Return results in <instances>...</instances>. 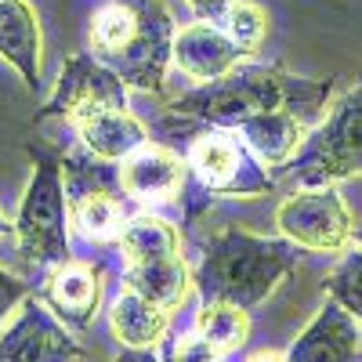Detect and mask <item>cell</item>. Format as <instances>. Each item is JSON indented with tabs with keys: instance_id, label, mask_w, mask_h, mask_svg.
I'll list each match as a JSON object with an SVG mask.
<instances>
[{
	"instance_id": "obj_20",
	"label": "cell",
	"mask_w": 362,
	"mask_h": 362,
	"mask_svg": "<svg viewBox=\"0 0 362 362\" xmlns=\"http://www.w3.org/2000/svg\"><path fill=\"white\" fill-rule=\"evenodd\" d=\"M127 196H109V192H90L80 199H69V225L90 239V243H109V239H119L127 225Z\"/></svg>"
},
{
	"instance_id": "obj_27",
	"label": "cell",
	"mask_w": 362,
	"mask_h": 362,
	"mask_svg": "<svg viewBox=\"0 0 362 362\" xmlns=\"http://www.w3.org/2000/svg\"><path fill=\"white\" fill-rule=\"evenodd\" d=\"M185 4H189L203 22H218V18H221V11L228 8V0H185Z\"/></svg>"
},
{
	"instance_id": "obj_6",
	"label": "cell",
	"mask_w": 362,
	"mask_h": 362,
	"mask_svg": "<svg viewBox=\"0 0 362 362\" xmlns=\"http://www.w3.org/2000/svg\"><path fill=\"white\" fill-rule=\"evenodd\" d=\"M276 225L293 247L319 250V254H341L351 247L355 221L337 192V185L322 189H300L286 196L276 210Z\"/></svg>"
},
{
	"instance_id": "obj_2",
	"label": "cell",
	"mask_w": 362,
	"mask_h": 362,
	"mask_svg": "<svg viewBox=\"0 0 362 362\" xmlns=\"http://www.w3.org/2000/svg\"><path fill=\"white\" fill-rule=\"evenodd\" d=\"M297 264L290 239H268L243 228H221L203 243L196 268V290L203 300H228L239 308H257Z\"/></svg>"
},
{
	"instance_id": "obj_12",
	"label": "cell",
	"mask_w": 362,
	"mask_h": 362,
	"mask_svg": "<svg viewBox=\"0 0 362 362\" xmlns=\"http://www.w3.org/2000/svg\"><path fill=\"white\" fill-rule=\"evenodd\" d=\"M239 62H243V51L214 22H192L174 33V66L192 80H218Z\"/></svg>"
},
{
	"instance_id": "obj_31",
	"label": "cell",
	"mask_w": 362,
	"mask_h": 362,
	"mask_svg": "<svg viewBox=\"0 0 362 362\" xmlns=\"http://www.w3.org/2000/svg\"><path fill=\"white\" fill-rule=\"evenodd\" d=\"M160 362H177V358H174V355H170V351L163 348V358H160Z\"/></svg>"
},
{
	"instance_id": "obj_23",
	"label": "cell",
	"mask_w": 362,
	"mask_h": 362,
	"mask_svg": "<svg viewBox=\"0 0 362 362\" xmlns=\"http://www.w3.org/2000/svg\"><path fill=\"white\" fill-rule=\"evenodd\" d=\"M138 25V4L134 0H112V4L98 8L90 18V47L95 58H112L116 51H124V44L134 37Z\"/></svg>"
},
{
	"instance_id": "obj_14",
	"label": "cell",
	"mask_w": 362,
	"mask_h": 362,
	"mask_svg": "<svg viewBox=\"0 0 362 362\" xmlns=\"http://www.w3.org/2000/svg\"><path fill=\"white\" fill-rule=\"evenodd\" d=\"M189 163L185 156L170 153L163 145H141L119 167V181L131 199H170L185 189Z\"/></svg>"
},
{
	"instance_id": "obj_29",
	"label": "cell",
	"mask_w": 362,
	"mask_h": 362,
	"mask_svg": "<svg viewBox=\"0 0 362 362\" xmlns=\"http://www.w3.org/2000/svg\"><path fill=\"white\" fill-rule=\"evenodd\" d=\"M247 362H286V355H279V351H257Z\"/></svg>"
},
{
	"instance_id": "obj_11",
	"label": "cell",
	"mask_w": 362,
	"mask_h": 362,
	"mask_svg": "<svg viewBox=\"0 0 362 362\" xmlns=\"http://www.w3.org/2000/svg\"><path fill=\"white\" fill-rule=\"evenodd\" d=\"M40 300L69 329H87L102 305V272L90 264H80V261L58 264L51 272V279L44 283Z\"/></svg>"
},
{
	"instance_id": "obj_22",
	"label": "cell",
	"mask_w": 362,
	"mask_h": 362,
	"mask_svg": "<svg viewBox=\"0 0 362 362\" xmlns=\"http://www.w3.org/2000/svg\"><path fill=\"white\" fill-rule=\"evenodd\" d=\"M196 334H203L218 351H235L250 337V315L247 308L228 305V300H203L196 315Z\"/></svg>"
},
{
	"instance_id": "obj_25",
	"label": "cell",
	"mask_w": 362,
	"mask_h": 362,
	"mask_svg": "<svg viewBox=\"0 0 362 362\" xmlns=\"http://www.w3.org/2000/svg\"><path fill=\"white\" fill-rule=\"evenodd\" d=\"M322 286H326L329 300H337L355 322H362V247L344 250V257L329 268Z\"/></svg>"
},
{
	"instance_id": "obj_26",
	"label": "cell",
	"mask_w": 362,
	"mask_h": 362,
	"mask_svg": "<svg viewBox=\"0 0 362 362\" xmlns=\"http://www.w3.org/2000/svg\"><path fill=\"white\" fill-rule=\"evenodd\" d=\"M29 293H33V286H29L25 279H18V276H11V272L0 268V326H4L8 312L18 308Z\"/></svg>"
},
{
	"instance_id": "obj_15",
	"label": "cell",
	"mask_w": 362,
	"mask_h": 362,
	"mask_svg": "<svg viewBox=\"0 0 362 362\" xmlns=\"http://www.w3.org/2000/svg\"><path fill=\"white\" fill-rule=\"evenodd\" d=\"M40 22L25 0H0V58L18 69L29 90L40 87Z\"/></svg>"
},
{
	"instance_id": "obj_13",
	"label": "cell",
	"mask_w": 362,
	"mask_h": 362,
	"mask_svg": "<svg viewBox=\"0 0 362 362\" xmlns=\"http://www.w3.org/2000/svg\"><path fill=\"white\" fill-rule=\"evenodd\" d=\"M235 131L264 167H286L297 156V148L308 141L315 124L293 109H272V112L247 119V124H239Z\"/></svg>"
},
{
	"instance_id": "obj_9",
	"label": "cell",
	"mask_w": 362,
	"mask_h": 362,
	"mask_svg": "<svg viewBox=\"0 0 362 362\" xmlns=\"http://www.w3.org/2000/svg\"><path fill=\"white\" fill-rule=\"evenodd\" d=\"M80 355L69 326L40 297L22 300V315L0 334V362H69Z\"/></svg>"
},
{
	"instance_id": "obj_30",
	"label": "cell",
	"mask_w": 362,
	"mask_h": 362,
	"mask_svg": "<svg viewBox=\"0 0 362 362\" xmlns=\"http://www.w3.org/2000/svg\"><path fill=\"white\" fill-rule=\"evenodd\" d=\"M8 232H15V225H8V218H4V214H0V239H4Z\"/></svg>"
},
{
	"instance_id": "obj_24",
	"label": "cell",
	"mask_w": 362,
	"mask_h": 362,
	"mask_svg": "<svg viewBox=\"0 0 362 362\" xmlns=\"http://www.w3.org/2000/svg\"><path fill=\"white\" fill-rule=\"evenodd\" d=\"M221 29L228 33V40L247 54H257L264 37H268V11L257 0H228V8L221 11Z\"/></svg>"
},
{
	"instance_id": "obj_10",
	"label": "cell",
	"mask_w": 362,
	"mask_h": 362,
	"mask_svg": "<svg viewBox=\"0 0 362 362\" xmlns=\"http://www.w3.org/2000/svg\"><path fill=\"white\" fill-rule=\"evenodd\" d=\"M362 355V337L355 319L337 305V300H326L315 312V319L305 326L290 351L286 362H358Z\"/></svg>"
},
{
	"instance_id": "obj_4",
	"label": "cell",
	"mask_w": 362,
	"mask_h": 362,
	"mask_svg": "<svg viewBox=\"0 0 362 362\" xmlns=\"http://www.w3.org/2000/svg\"><path fill=\"white\" fill-rule=\"evenodd\" d=\"M362 174V83H355L315 124L308 141L286 163L297 189H322Z\"/></svg>"
},
{
	"instance_id": "obj_18",
	"label": "cell",
	"mask_w": 362,
	"mask_h": 362,
	"mask_svg": "<svg viewBox=\"0 0 362 362\" xmlns=\"http://www.w3.org/2000/svg\"><path fill=\"white\" fill-rule=\"evenodd\" d=\"M109 322H112L116 341L124 348H156L167 334V312L134 290H124L116 297Z\"/></svg>"
},
{
	"instance_id": "obj_8",
	"label": "cell",
	"mask_w": 362,
	"mask_h": 362,
	"mask_svg": "<svg viewBox=\"0 0 362 362\" xmlns=\"http://www.w3.org/2000/svg\"><path fill=\"white\" fill-rule=\"evenodd\" d=\"M109 109H127V83L102 58L80 51L62 66V76H58L51 98L44 102L37 119L62 116L69 124H80V119L95 112H109Z\"/></svg>"
},
{
	"instance_id": "obj_7",
	"label": "cell",
	"mask_w": 362,
	"mask_h": 362,
	"mask_svg": "<svg viewBox=\"0 0 362 362\" xmlns=\"http://www.w3.org/2000/svg\"><path fill=\"white\" fill-rule=\"evenodd\" d=\"M138 4V25L134 37L105 58V66L116 69V76L134 90H163L167 69L174 62V18L163 8V0H134Z\"/></svg>"
},
{
	"instance_id": "obj_19",
	"label": "cell",
	"mask_w": 362,
	"mask_h": 362,
	"mask_svg": "<svg viewBox=\"0 0 362 362\" xmlns=\"http://www.w3.org/2000/svg\"><path fill=\"white\" fill-rule=\"evenodd\" d=\"M62 185H66V203L90 196V192H109V196H127L119 167L112 160H102L87 148H66L62 153Z\"/></svg>"
},
{
	"instance_id": "obj_1",
	"label": "cell",
	"mask_w": 362,
	"mask_h": 362,
	"mask_svg": "<svg viewBox=\"0 0 362 362\" xmlns=\"http://www.w3.org/2000/svg\"><path fill=\"white\" fill-rule=\"evenodd\" d=\"M334 98V80H305L279 66H235L218 80H206L196 90L170 102L163 119L167 131H203L221 127L235 131L239 124L272 112V109H293L305 119L319 124L326 105Z\"/></svg>"
},
{
	"instance_id": "obj_16",
	"label": "cell",
	"mask_w": 362,
	"mask_h": 362,
	"mask_svg": "<svg viewBox=\"0 0 362 362\" xmlns=\"http://www.w3.org/2000/svg\"><path fill=\"white\" fill-rule=\"evenodd\" d=\"M80 134V145L87 153H95L102 160H127L131 153H138L141 145H148V131L141 119H134L127 109H109V112H95L73 124Z\"/></svg>"
},
{
	"instance_id": "obj_32",
	"label": "cell",
	"mask_w": 362,
	"mask_h": 362,
	"mask_svg": "<svg viewBox=\"0 0 362 362\" xmlns=\"http://www.w3.org/2000/svg\"><path fill=\"white\" fill-rule=\"evenodd\" d=\"M351 239H355V243L362 247V228H355V235H351Z\"/></svg>"
},
{
	"instance_id": "obj_5",
	"label": "cell",
	"mask_w": 362,
	"mask_h": 362,
	"mask_svg": "<svg viewBox=\"0 0 362 362\" xmlns=\"http://www.w3.org/2000/svg\"><path fill=\"white\" fill-rule=\"evenodd\" d=\"M185 163L210 199L214 196L254 199V196H264L276 189L272 174L247 148V141L221 127H203V134L192 138V145H189Z\"/></svg>"
},
{
	"instance_id": "obj_28",
	"label": "cell",
	"mask_w": 362,
	"mask_h": 362,
	"mask_svg": "<svg viewBox=\"0 0 362 362\" xmlns=\"http://www.w3.org/2000/svg\"><path fill=\"white\" fill-rule=\"evenodd\" d=\"M112 362H160V355L153 348H124Z\"/></svg>"
},
{
	"instance_id": "obj_3",
	"label": "cell",
	"mask_w": 362,
	"mask_h": 362,
	"mask_svg": "<svg viewBox=\"0 0 362 362\" xmlns=\"http://www.w3.org/2000/svg\"><path fill=\"white\" fill-rule=\"evenodd\" d=\"M29 156L37 167L18 206L15 235L22 261L44 272L69 261V203L62 185V153H51L47 145H29Z\"/></svg>"
},
{
	"instance_id": "obj_21",
	"label": "cell",
	"mask_w": 362,
	"mask_h": 362,
	"mask_svg": "<svg viewBox=\"0 0 362 362\" xmlns=\"http://www.w3.org/2000/svg\"><path fill=\"white\" fill-rule=\"evenodd\" d=\"M177 247H181L177 228L160 214H134V218H127L124 232H119V250H124L127 264L177 254Z\"/></svg>"
},
{
	"instance_id": "obj_17",
	"label": "cell",
	"mask_w": 362,
	"mask_h": 362,
	"mask_svg": "<svg viewBox=\"0 0 362 362\" xmlns=\"http://www.w3.org/2000/svg\"><path fill=\"white\" fill-rule=\"evenodd\" d=\"M127 290L148 297L153 305H160L163 312L181 308L189 297V268L181 261V254H167V257H153V261H141V264H127V276H124Z\"/></svg>"
}]
</instances>
